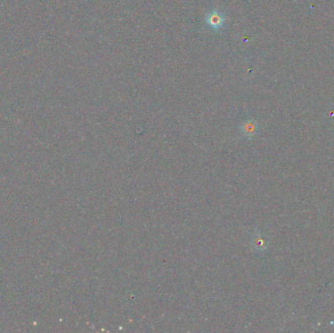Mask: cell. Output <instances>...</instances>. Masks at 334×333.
<instances>
[{
    "label": "cell",
    "instance_id": "obj_1",
    "mask_svg": "<svg viewBox=\"0 0 334 333\" xmlns=\"http://www.w3.org/2000/svg\"><path fill=\"white\" fill-rule=\"evenodd\" d=\"M225 21H226V18L224 16V14L217 9L211 10L205 16L206 25L213 31L221 30L225 25Z\"/></svg>",
    "mask_w": 334,
    "mask_h": 333
},
{
    "label": "cell",
    "instance_id": "obj_2",
    "mask_svg": "<svg viewBox=\"0 0 334 333\" xmlns=\"http://www.w3.org/2000/svg\"><path fill=\"white\" fill-rule=\"evenodd\" d=\"M240 131H241V133L243 135V137L252 138L255 134L257 133V131H258V125L252 119L246 120V121H244L242 123V125L240 127Z\"/></svg>",
    "mask_w": 334,
    "mask_h": 333
},
{
    "label": "cell",
    "instance_id": "obj_3",
    "mask_svg": "<svg viewBox=\"0 0 334 333\" xmlns=\"http://www.w3.org/2000/svg\"><path fill=\"white\" fill-rule=\"evenodd\" d=\"M252 245L254 246L255 249L263 251L267 248V238L264 236V234L257 232V233H254V235L252 237Z\"/></svg>",
    "mask_w": 334,
    "mask_h": 333
}]
</instances>
